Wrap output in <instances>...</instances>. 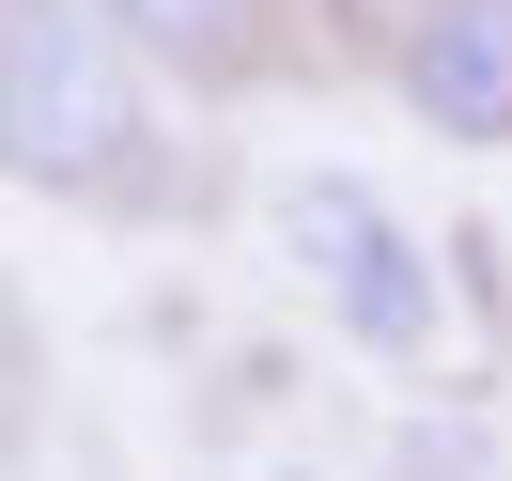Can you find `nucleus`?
Here are the masks:
<instances>
[{"instance_id":"1","label":"nucleus","mask_w":512,"mask_h":481,"mask_svg":"<svg viewBox=\"0 0 512 481\" xmlns=\"http://www.w3.org/2000/svg\"><path fill=\"white\" fill-rule=\"evenodd\" d=\"M0 171L78 218H171V125L94 0H0Z\"/></svg>"},{"instance_id":"2","label":"nucleus","mask_w":512,"mask_h":481,"mask_svg":"<svg viewBox=\"0 0 512 481\" xmlns=\"http://www.w3.org/2000/svg\"><path fill=\"white\" fill-rule=\"evenodd\" d=\"M280 233H295V264H311L326 326H342L357 357H435V311H450V295H435V249H419L357 171H295V187H280Z\"/></svg>"},{"instance_id":"3","label":"nucleus","mask_w":512,"mask_h":481,"mask_svg":"<svg viewBox=\"0 0 512 481\" xmlns=\"http://www.w3.org/2000/svg\"><path fill=\"white\" fill-rule=\"evenodd\" d=\"M109 32H125V63L156 78V94L187 109H249L280 94L295 63H311V0H94Z\"/></svg>"},{"instance_id":"4","label":"nucleus","mask_w":512,"mask_h":481,"mask_svg":"<svg viewBox=\"0 0 512 481\" xmlns=\"http://www.w3.org/2000/svg\"><path fill=\"white\" fill-rule=\"evenodd\" d=\"M388 94L466 156H512V0H404L388 16Z\"/></svg>"},{"instance_id":"5","label":"nucleus","mask_w":512,"mask_h":481,"mask_svg":"<svg viewBox=\"0 0 512 481\" xmlns=\"http://www.w3.org/2000/svg\"><path fill=\"white\" fill-rule=\"evenodd\" d=\"M264 481H311V466H264Z\"/></svg>"}]
</instances>
